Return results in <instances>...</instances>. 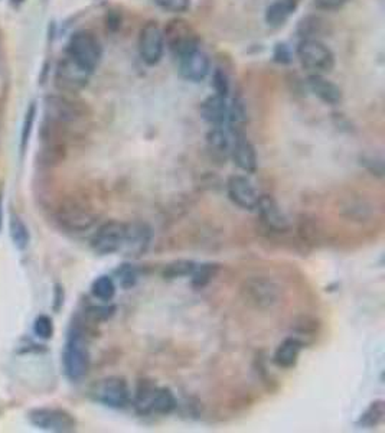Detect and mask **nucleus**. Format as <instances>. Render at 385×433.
<instances>
[{"label": "nucleus", "instance_id": "1", "mask_svg": "<svg viewBox=\"0 0 385 433\" xmlns=\"http://www.w3.org/2000/svg\"><path fill=\"white\" fill-rule=\"evenodd\" d=\"M90 351L87 335L81 325L73 324L66 345L62 351V368L67 379L77 383L81 382L90 370Z\"/></svg>", "mask_w": 385, "mask_h": 433}, {"label": "nucleus", "instance_id": "2", "mask_svg": "<svg viewBox=\"0 0 385 433\" xmlns=\"http://www.w3.org/2000/svg\"><path fill=\"white\" fill-rule=\"evenodd\" d=\"M241 299L257 311H269L283 299V287L266 276H251L241 283Z\"/></svg>", "mask_w": 385, "mask_h": 433}, {"label": "nucleus", "instance_id": "3", "mask_svg": "<svg viewBox=\"0 0 385 433\" xmlns=\"http://www.w3.org/2000/svg\"><path fill=\"white\" fill-rule=\"evenodd\" d=\"M135 406L142 414H169L178 407V402L169 389L159 387L152 380H140L136 389Z\"/></svg>", "mask_w": 385, "mask_h": 433}, {"label": "nucleus", "instance_id": "4", "mask_svg": "<svg viewBox=\"0 0 385 433\" xmlns=\"http://www.w3.org/2000/svg\"><path fill=\"white\" fill-rule=\"evenodd\" d=\"M296 55L309 74L327 76L332 73L337 64L332 49L319 39H302L297 44Z\"/></svg>", "mask_w": 385, "mask_h": 433}, {"label": "nucleus", "instance_id": "5", "mask_svg": "<svg viewBox=\"0 0 385 433\" xmlns=\"http://www.w3.org/2000/svg\"><path fill=\"white\" fill-rule=\"evenodd\" d=\"M162 31L165 46L176 59L201 48L200 34L188 21L182 18L170 19Z\"/></svg>", "mask_w": 385, "mask_h": 433}, {"label": "nucleus", "instance_id": "6", "mask_svg": "<svg viewBox=\"0 0 385 433\" xmlns=\"http://www.w3.org/2000/svg\"><path fill=\"white\" fill-rule=\"evenodd\" d=\"M67 55L93 74L103 58V46L91 31H78L70 38Z\"/></svg>", "mask_w": 385, "mask_h": 433}, {"label": "nucleus", "instance_id": "7", "mask_svg": "<svg viewBox=\"0 0 385 433\" xmlns=\"http://www.w3.org/2000/svg\"><path fill=\"white\" fill-rule=\"evenodd\" d=\"M45 120L55 123L58 126L67 128L90 114V108L81 103L63 96H48L43 104Z\"/></svg>", "mask_w": 385, "mask_h": 433}, {"label": "nucleus", "instance_id": "8", "mask_svg": "<svg viewBox=\"0 0 385 433\" xmlns=\"http://www.w3.org/2000/svg\"><path fill=\"white\" fill-rule=\"evenodd\" d=\"M90 397L103 406L124 409L130 403V389L121 377H107L91 386Z\"/></svg>", "mask_w": 385, "mask_h": 433}, {"label": "nucleus", "instance_id": "9", "mask_svg": "<svg viewBox=\"0 0 385 433\" xmlns=\"http://www.w3.org/2000/svg\"><path fill=\"white\" fill-rule=\"evenodd\" d=\"M32 426L53 433H68L77 429L76 417L59 407H35L28 413Z\"/></svg>", "mask_w": 385, "mask_h": 433}, {"label": "nucleus", "instance_id": "10", "mask_svg": "<svg viewBox=\"0 0 385 433\" xmlns=\"http://www.w3.org/2000/svg\"><path fill=\"white\" fill-rule=\"evenodd\" d=\"M138 49L142 61L149 67H155L162 61L166 46L163 31L156 21H149L140 28Z\"/></svg>", "mask_w": 385, "mask_h": 433}, {"label": "nucleus", "instance_id": "11", "mask_svg": "<svg viewBox=\"0 0 385 433\" xmlns=\"http://www.w3.org/2000/svg\"><path fill=\"white\" fill-rule=\"evenodd\" d=\"M91 73L77 64L68 55L63 56L56 67L55 84L61 91L78 93L87 87Z\"/></svg>", "mask_w": 385, "mask_h": 433}, {"label": "nucleus", "instance_id": "12", "mask_svg": "<svg viewBox=\"0 0 385 433\" xmlns=\"http://www.w3.org/2000/svg\"><path fill=\"white\" fill-rule=\"evenodd\" d=\"M125 234V224L120 221L104 223L91 238V249L100 256L120 252Z\"/></svg>", "mask_w": 385, "mask_h": 433}, {"label": "nucleus", "instance_id": "13", "mask_svg": "<svg viewBox=\"0 0 385 433\" xmlns=\"http://www.w3.org/2000/svg\"><path fill=\"white\" fill-rule=\"evenodd\" d=\"M56 220L62 228L71 233H83L96 224L97 217L90 208H86L80 203H67L59 208Z\"/></svg>", "mask_w": 385, "mask_h": 433}, {"label": "nucleus", "instance_id": "14", "mask_svg": "<svg viewBox=\"0 0 385 433\" xmlns=\"http://www.w3.org/2000/svg\"><path fill=\"white\" fill-rule=\"evenodd\" d=\"M152 241V230L145 223L125 224V234L120 252L128 258H140L149 249Z\"/></svg>", "mask_w": 385, "mask_h": 433}, {"label": "nucleus", "instance_id": "15", "mask_svg": "<svg viewBox=\"0 0 385 433\" xmlns=\"http://www.w3.org/2000/svg\"><path fill=\"white\" fill-rule=\"evenodd\" d=\"M178 63L180 77L190 83L204 81L211 71V59L201 48L183 55L178 59Z\"/></svg>", "mask_w": 385, "mask_h": 433}, {"label": "nucleus", "instance_id": "16", "mask_svg": "<svg viewBox=\"0 0 385 433\" xmlns=\"http://www.w3.org/2000/svg\"><path fill=\"white\" fill-rule=\"evenodd\" d=\"M227 194L232 204L248 211L257 208V203H259L260 198L255 188L252 187V183L241 175L230 176L227 182Z\"/></svg>", "mask_w": 385, "mask_h": 433}, {"label": "nucleus", "instance_id": "17", "mask_svg": "<svg viewBox=\"0 0 385 433\" xmlns=\"http://www.w3.org/2000/svg\"><path fill=\"white\" fill-rule=\"evenodd\" d=\"M263 225L274 234H284L290 230V224L277 201L270 195H262L257 203Z\"/></svg>", "mask_w": 385, "mask_h": 433}, {"label": "nucleus", "instance_id": "18", "mask_svg": "<svg viewBox=\"0 0 385 433\" xmlns=\"http://www.w3.org/2000/svg\"><path fill=\"white\" fill-rule=\"evenodd\" d=\"M307 88L310 93H313L320 101L329 104V106H338L344 100L342 88L335 84L334 81L328 80L325 76L319 74H309L306 80Z\"/></svg>", "mask_w": 385, "mask_h": 433}, {"label": "nucleus", "instance_id": "19", "mask_svg": "<svg viewBox=\"0 0 385 433\" xmlns=\"http://www.w3.org/2000/svg\"><path fill=\"white\" fill-rule=\"evenodd\" d=\"M296 233L303 244L312 247L320 245L327 238V231L322 221L310 214H303L299 218Z\"/></svg>", "mask_w": 385, "mask_h": 433}, {"label": "nucleus", "instance_id": "20", "mask_svg": "<svg viewBox=\"0 0 385 433\" xmlns=\"http://www.w3.org/2000/svg\"><path fill=\"white\" fill-rule=\"evenodd\" d=\"M231 155H232L235 165L241 170H244L247 173H254L257 170L255 149L242 133H235V141L231 148Z\"/></svg>", "mask_w": 385, "mask_h": 433}, {"label": "nucleus", "instance_id": "21", "mask_svg": "<svg viewBox=\"0 0 385 433\" xmlns=\"http://www.w3.org/2000/svg\"><path fill=\"white\" fill-rule=\"evenodd\" d=\"M200 113H201V117L212 128L224 126V123L227 121V116H228L227 98L221 97L218 94L210 96L208 98H205L201 103Z\"/></svg>", "mask_w": 385, "mask_h": 433}, {"label": "nucleus", "instance_id": "22", "mask_svg": "<svg viewBox=\"0 0 385 433\" xmlns=\"http://www.w3.org/2000/svg\"><path fill=\"white\" fill-rule=\"evenodd\" d=\"M299 0H274L266 9L265 21L270 28H282L296 12Z\"/></svg>", "mask_w": 385, "mask_h": 433}, {"label": "nucleus", "instance_id": "23", "mask_svg": "<svg viewBox=\"0 0 385 433\" xmlns=\"http://www.w3.org/2000/svg\"><path fill=\"white\" fill-rule=\"evenodd\" d=\"M303 348V342L300 340H297L296 337H290L286 338L276 350L274 352V362L276 365L282 367V368H292L297 364L299 361V355L302 352Z\"/></svg>", "mask_w": 385, "mask_h": 433}, {"label": "nucleus", "instance_id": "24", "mask_svg": "<svg viewBox=\"0 0 385 433\" xmlns=\"http://www.w3.org/2000/svg\"><path fill=\"white\" fill-rule=\"evenodd\" d=\"M207 145H208V151L214 159L225 161L227 156L231 153V143H230L228 135L222 129V126H215L208 132Z\"/></svg>", "mask_w": 385, "mask_h": 433}, {"label": "nucleus", "instance_id": "25", "mask_svg": "<svg viewBox=\"0 0 385 433\" xmlns=\"http://www.w3.org/2000/svg\"><path fill=\"white\" fill-rule=\"evenodd\" d=\"M9 230H11V238L16 249L21 252L26 250L31 243V233H29V228L26 227L25 221L18 214L11 215Z\"/></svg>", "mask_w": 385, "mask_h": 433}, {"label": "nucleus", "instance_id": "26", "mask_svg": "<svg viewBox=\"0 0 385 433\" xmlns=\"http://www.w3.org/2000/svg\"><path fill=\"white\" fill-rule=\"evenodd\" d=\"M384 416H385V403L382 400H375L361 414V417L358 420V426L365 427V429L376 427L382 423Z\"/></svg>", "mask_w": 385, "mask_h": 433}, {"label": "nucleus", "instance_id": "27", "mask_svg": "<svg viewBox=\"0 0 385 433\" xmlns=\"http://www.w3.org/2000/svg\"><path fill=\"white\" fill-rule=\"evenodd\" d=\"M342 214L352 220V221H365L366 218L371 217V205L364 201V200H356V198H349L342 204L341 208Z\"/></svg>", "mask_w": 385, "mask_h": 433}, {"label": "nucleus", "instance_id": "28", "mask_svg": "<svg viewBox=\"0 0 385 433\" xmlns=\"http://www.w3.org/2000/svg\"><path fill=\"white\" fill-rule=\"evenodd\" d=\"M228 125L234 131V133H241L240 131L247 123V110L244 101L240 97H235L231 104H228V116H227Z\"/></svg>", "mask_w": 385, "mask_h": 433}, {"label": "nucleus", "instance_id": "29", "mask_svg": "<svg viewBox=\"0 0 385 433\" xmlns=\"http://www.w3.org/2000/svg\"><path fill=\"white\" fill-rule=\"evenodd\" d=\"M197 265L190 260H175L172 263H169L165 269H163V279L166 280H175V279H180V277H186L194 273Z\"/></svg>", "mask_w": 385, "mask_h": 433}, {"label": "nucleus", "instance_id": "30", "mask_svg": "<svg viewBox=\"0 0 385 433\" xmlns=\"http://www.w3.org/2000/svg\"><path fill=\"white\" fill-rule=\"evenodd\" d=\"M91 293L94 297L108 302L115 295V283L110 276H100L93 282Z\"/></svg>", "mask_w": 385, "mask_h": 433}, {"label": "nucleus", "instance_id": "31", "mask_svg": "<svg viewBox=\"0 0 385 433\" xmlns=\"http://www.w3.org/2000/svg\"><path fill=\"white\" fill-rule=\"evenodd\" d=\"M218 272V266L217 265H211V263H205L201 266H197L194 273H192V285L198 289L205 287L217 275Z\"/></svg>", "mask_w": 385, "mask_h": 433}, {"label": "nucleus", "instance_id": "32", "mask_svg": "<svg viewBox=\"0 0 385 433\" xmlns=\"http://www.w3.org/2000/svg\"><path fill=\"white\" fill-rule=\"evenodd\" d=\"M320 18L316 16H307L304 18L297 28V34L302 36V39H317L316 34L322 29V24H320Z\"/></svg>", "mask_w": 385, "mask_h": 433}, {"label": "nucleus", "instance_id": "33", "mask_svg": "<svg viewBox=\"0 0 385 433\" xmlns=\"http://www.w3.org/2000/svg\"><path fill=\"white\" fill-rule=\"evenodd\" d=\"M35 116H36V106L32 103L26 111L25 120H24V128H22V136H21V151L25 152L32 135V128L35 125Z\"/></svg>", "mask_w": 385, "mask_h": 433}, {"label": "nucleus", "instance_id": "34", "mask_svg": "<svg viewBox=\"0 0 385 433\" xmlns=\"http://www.w3.org/2000/svg\"><path fill=\"white\" fill-rule=\"evenodd\" d=\"M155 5L163 12L185 14L190 9V0H153Z\"/></svg>", "mask_w": 385, "mask_h": 433}, {"label": "nucleus", "instance_id": "35", "mask_svg": "<svg viewBox=\"0 0 385 433\" xmlns=\"http://www.w3.org/2000/svg\"><path fill=\"white\" fill-rule=\"evenodd\" d=\"M212 87H214V91L215 94L221 96V97H228L230 94V90H231V84H230V78H228V74L221 70V68H217L212 74Z\"/></svg>", "mask_w": 385, "mask_h": 433}, {"label": "nucleus", "instance_id": "36", "mask_svg": "<svg viewBox=\"0 0 385 433\" xmlns=\"http://www.w3.org/2000/svg\"><path fill=\"white\" fill-rule=\"evenodd\" d=\"M34 332L41 340H51L53 335V324L48 315H39L34 322Z\"/></svg>", "mask_w": 385, "mask_h": 433}, {"label": "nucleus", "instance_id": "37", "mask_svg": "<svg viewBox=\"0 0 385 433\" xmlns=\"http://www.w3.org/2000/svg\"><path fill=\"white\" fill-rule=\"evenodd\" d=\"M317 330H319V322L316 320L309 318V317H303L296 322V332L299 334L296 338L302 341L303 337H313V335L317 334Z\"/></svg>", "mask_w": 385, "mask_h": 433}, {"label": "nucleus", "instance_id": "38", "mask_svg": "<svg viewBox=\"0 0 385 433\" xmlns=\"http://www.w3.org/2000/svg\"><path fill=\"white\" fill-rule=\"evenodd\" d=\"M273 59L277 64L289 66L293 61V54H292V49L289 48V45L284 42L276 44V46L273 49Z\"/></svg>", "mask_w": 385, "mask_h": 433}, {"label": "nucleus", "instance_id": "39", "mask_svg": "<svg viewBox=\"0 0 385 433\" xmlns=\"http://www.w3.org/2000/svg\"><path fill=\"white\" fill-rule=\"evenodd\" d=\"M372 175L382 178L384 176V162L379 156L375 155H369V156H364L362 162H361Z\"/></svg>", "mask_w": 385, "mask_h": 433}, {"label": "nucleus", "instance_id": "40", "mask_svg": "<svg viewBox=\"0 0 385 433\" xmlns=\"http://www.w3.org/2000/svg\"><path fill=\"white\" fill-rule=\"evenodd\" d=\"M113 311L114 307H107V306H91L88 311H87V317L94 321V322H98V321H104L107 318H110L113 315Z\"/></svg>", "mask_w": 385, "mask_h": 433}, {"label": "nucleus", "instance_id": "41", "mask_svg": "<svg viewBox=\"0 0 385 433\" xmlns=\"http://www.w3.org/2000/svg\"><path fill=\"white\" fill-rule=\"evenodd\" d=\"M346 2H348V0H313V5L319 11L332 12V11H338L342 6H345Z\"/></svg>", "mask_w": 385, "mask_h": 433}, {"label": "nucleus", "instance_id": "42", "mask_svg": "<svg viewBox=\"0 0 385 433\" xmlns=\"http://www.w3.org/2000/svg\"><path fill=\"white\" fill-rule=\"evenodd\" d=\"M118 275H120V280H121L123 287H130L136 283L138 275L132 268H127V265H125V268L118 270Z\"/></svg>", "mask_w": 385, "mask_h": 433}, {"label": "nucleus", "instance_id": "43", "mask_svg": "<svg viewBox=\"0 0 385 433\" xmlns=\"http://www.w3.org/2000/svg\"><path fill=\"white\" fill-rule=\"evenodd\" d=\"M106 22H107V28L110 31L115 32L121 26V16L118 14H115V12H110L107 15V21Z\"/></svg>", "mask_w": 385, "mask_h": 433}, {"label": "nucleus", "instance_id": "44", "mask_svg": "<svg viewBox=\"0 0 385 433\" xmlns=\"http://www.w3.org/2000/svg\"><path fill=\"white\" fill-rule=\"evenodd\" d=\"M62 299H63V290H62L61 286H56V289H55V305H53L55 311H58V309L61 307V305L63 302Z\"/></svg>", "mask_w": 385, "mask_h": 433}, {"label": "nucleus", "instance_id": "45", "mask_svg": "<svg viewBox=\"0 0 385 433\" xmlns=\"http://www.w3.org/2000/svg\"><path fill=\"white\" fill-rule=\"evenodd\" d=\"M4 224V208H2V197H0V230H2Z\"/></svg>", "mask_w": 385, "mask_h": 433}, {"label": "nucleus", "instance_id": "46", "mask_svg": "<svg viewBox=\"0 0 385 433\" xmlns=\"http://www.w3.org/2000/svg\"><path fill=\"white\" fill-rule=\"evenodd\" d=\"M12 4L14 5H21V4H24V0H12Z\"/></svg>", "mask_w": 385, "mask_h": 433}]
</instances>
